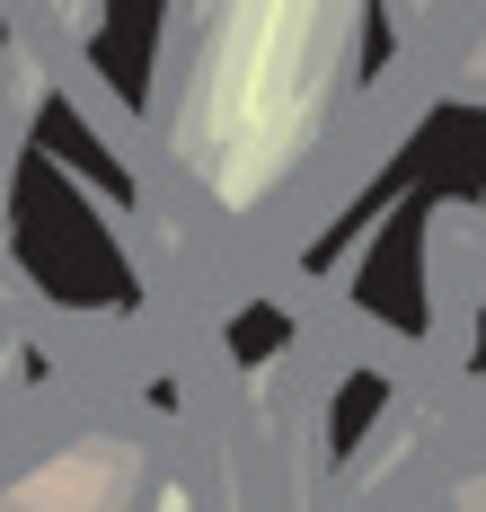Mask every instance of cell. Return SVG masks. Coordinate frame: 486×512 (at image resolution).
<instances>
[{
  "label": "cell",
  "instance_id": "6da1fadb",
  "mask_svg": "<svg viewBox=\"0 0 486 512\" xmlns=\"http://www.w3.org/2000/svg\"><path fill=\"white\" fill-rule=\"evenodd\" d=\"M327 18H230V36L213 45V98H204V177H221V195H257L274 168L292 159L301 124H310V62H319Z\"/></svg>",
  "mask_w": 486,
  "mask_h": 512
}]
</instances>
